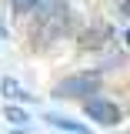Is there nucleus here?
Returning a JSON list of instances; mask_svg holds the SVG:
<instances>
[{"label": "nucleus", "mask_w": 130, "mask_h": 134, "mask_svg": "<svg viewBox=\"0 0 130 134\" xmlns=\"http://www.w3.org/2000/svg\"><path fill=\"white\" fill-rule=\"evenodd\" d=\"M0 91H3L7 97H14V100H27V97H30V94H27V91H23L14 77H3V81H0Z\"/></svg>", "instance_id": "5"}, {"label": "nucleus", "mask_w": 130, "mask_h": 134, "mask_svg": "<svg viewBox=\"0 0 130 134\" xmlns=\"http://www.w3.org/2000/svg\"><path fill=\"white\" fill-rule=\"evenodd\" d=\"M97 87H100V74L97 70H87V74H73V77H64V81L53 87V94L57 97H83V94H97Z\"/></svg>", "instance_id": "1"}, {"label": "nucleus", "mask_w": 130, "mask_h": 134, "mask_svg": "<svg viewBox=\"0 0 130 134\" xmlns=\"http://www.w3.org/2000/svg\"><path fill=\"white\" fill-rule=\"evenodd\" d=\"M53 127H67V131H77V134H83V124H73V121H67V117H47Z\"/></svg>", "instance_id": "6"}, {"label": "nucleus", "mask_w": 130, "mask_h": 134, "mask_svg": "<svg viewBox=\"0 0 130 134\" xmlns=\"http://www.w3.org/2000/svg\"><path fill=\"white\" fill-rule=\"evenodd\" d=\"M37 20H44V17L57 14V10H67V0H37Z\"/></svg>", "instance_id": "4"}, {"label": "nucleus", "mask_w": 130, "mask_h": 134, "mask_svg": "<svg viewBox=\"0 0 130 134\" xmlns=\"http://www.w3.org/2000/svg\"><path fill=\"white\" fill-rule=\"evenodd\" d=\"M103 40H110V27L107 24H97V27H90V30L80 34V47H87V50L103 47Z\"/></svg>", "instance_id": "3"}, {"label": "nucleus", "mask_w": 130, "mask_h": 134, "mask_svg": "<svg viewBox=\"0 0 130 134\" xmlns=\"http://www.w3.org/2000/svg\"><path fill=\"white\" fill-rule=\"evenodd\" d=\"M83 111L90 114V121H97L103 127L120 124V107H117L114 100H107V97H87L83 100Z\"/></svg>", "instance_id": "2"}, {"label": "nucleus", "mask_w": 130, "mask_h": 134, "mask_svg": "<svg viewBox=\"0 0 130 134\" xmlns=\"http://www.w3.org/2000/svg\"><path fill=\"white\" fill-rule=\"evenodd\" d=\"M120 10H123V14L130 17V0H123V7H120Z\"/></svg>", "instance_id": "9"}, {"label": "nucleus", "mask_w": 130, "mask_h": 134, "mask_svg": "<svg viewBox=\"0 0 130 134\" xmlns=\"http://www.w3.org/2000/svg\"><path fill=\"white\" fill-rule=\"evenodd\" d=\"M127 44H130V30H127Z\"/></svg>", "instance_id": "10"}, {"label": "nucleus", "mask_w": 130, "mask_h": 134, "mask_svg": "<svg viewBox=\"0 0 130 134\" xmlns=\"http://www.w3.org/2000/svg\"><path fill=\"white\" fill-rule=\"evenodd\" d=\"M3 114L10 117V121H14V124H23V121H27V114H23V111H20V107H7V111H3Z\"/></svg>", "instance_id": "7"}, {"label": "nucleus", "mask_w": 130, "mask_h": 134, "mask_svg": "<svg viewBox=\"0 0 130 134\" xmlns=\"http://www.w3.org/2000/svg\"><path fill=\"white\" fill-rule=\"evenodd\" d=\"M37 7V0H14V10L17 14H27V10H33Z\"/></svg>", "instance_id": "8"}]
</instances>
